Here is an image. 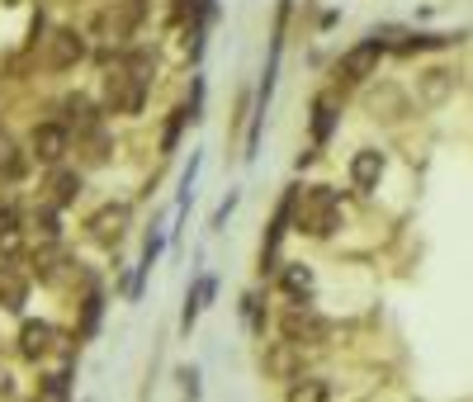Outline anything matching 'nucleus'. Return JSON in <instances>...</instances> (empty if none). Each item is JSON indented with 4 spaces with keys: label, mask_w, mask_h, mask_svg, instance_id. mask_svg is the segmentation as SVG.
I'll use <instances>...</instances> for the list:
<instances>
[{
    "label": "nucleus",
    "mask_w": 473,
    "mask_h": 402,
    "mask_svg": "<svg viewBox=\"0 0 473 402\" xmlns=\"http://www.w3.org/2000/svg\"><path fill=\"white\" fill-rule=\"evenodd\" d=\"M66 151H72V128H66L62 119H48V123H38V128L29 133V157H34V161L62 166Z\"/></svg>",
    "instance_id": "f03ea898"
},
{
    "label": "nucleus",
    "mask_w": 473,
    "mask_h": 402,
    "mask_svg": "<svg viewBox=\"0 0 473 402\" xmlns=\"http://www.w3.org/2000/svg\"><path fill=\"white\" fill-rule=\"evenodd\" d=\"M123 223H128V209H123V204H105V209L90 218V237L100 246H114L123 237Z\"/></svg>",
    "instance_id": "1a4fd4ad"
},
{
    "label": "nucleus",
    "mask_w": 473,
    "mask_h": 402,
    "mask_svg": "<svg viewBox=\"0 0 473 402\" xmlns=\"http://www.w3.org/2000/svg\"><path fill=\"white\" fill-rule=\"evenodd\" d=\"M29 228L38 232V242H43V246H58V237H62V228H58V213H52V209L34 213V218H29Z\"/></svg>",
    "instance_id": "a211bd4d"
},
{
    "label": "nucleus",
    "mask_w": 473,
    "mask_h": 402,
    "mask_svg": "<svg viewBox=\"0 0 473 402\" xmlns=\"http://www.w3.org/2000/svg\"><path fill=\"white\" fill-rule=\"evenodd\" d=\"M384 58V38L374 34V38H365L360 48H351L345 58L337 62V81H345V86H355V81H365L369 72H374V62Z\"/></svg>",
    "instance_id": "39448f33"
},
{
    "label": "nucleus",
    "mask_w": 473,
    "mask_h": 402,
    "mask_svg": "<svg viewBox=\"0 0 473 402\" xmlns=\"http://www.w3.org/2000/svg\"><path fill=\"white\" fill-rule=\"evenodd\" d=\"M143 100H147V81H137L128 66L109 72V81H105V104L114 109V114H137Z\"/></svg>",
    "instance_id": "7ed1b4c3"
},
{
    "label": "nucleus",
    "mask_w": 473,
    "mask_h": 402,
    "mask_svg": "<svg viewBox=\"0 0 473 402\" xmlns=\"http://www.w3.org/2000/svg\"><path fill=\"white\" fill-rule=\"evenodd\" d=\"M86 58V34L81 29H58L48 38V66L52 72H66V66H76Z\"/></svg>",
    "instance_id": "423d86ee"
},
{
    "label": "nucleus",
    "mask_w": 473,
    "mask_h": 402,
    "mask_svg": "<svg viewBox=\"0 0 473 402\" xmlns=\"http://www.w3.org/2000/svg\"><path fill=\"white\" fill-rule=\"evenodd\" d=\"M52 351V327L48 322H24L19 327V355L24 359H38Z\"/></svg>",
    "instance_id": "f8f14e48"
},
{
    "label": "nucleus",
    "mask_w": 473,
    "mask_h": 402,
    "mask_svg": "<svg viewBox=\"0 0 473 402\" xmlns=\"http://www.w3.org/2000/svg\"><path fill=\"white\" fill-rule=\"evenodd\" d=\"M24 237V218L15 204H0V251H15Z\"/></svg>",
    "instance_id": "2eb2a0df"
},
{
    "label": "nucleus",
    "mask_w": 473,
    "mask_h": 402,
    "mask_svg": "<svg viewBox=\"0 0 473 402\" xmlns=\"http://www.w3.org/2000/svg\"><path fill=\"white\" fill-rule=\"evenodd\" d=\"M454 90V72L450 66H426L422 76H416V100L422 104H445Z\"/></svg>",
    "instance_id": "6e6552de"
},
{
    "label": "nucleus",
    "mask_w": 473,
    "mask_h": 402,
    "mask_svg": "<svg viewBox=\"0 0 473 402\" xmlns=\"http://www.w3.org/2000/svg\"><path fill=\"white\" fill-rule=\"evenodd\" d=\"M294 223H299V232H308V237H331V232L341 228V194L331 189V185L303 189Z\"/></svg>",
    "instance_id": "f257e3e1"
},
{
    "label": "nucleus",
    "mask_w": 473,
    "mask_h": 402,
    "mask_svg": "<svg viewBox=\"0 0 473 402\" xmlns=\"http://www.w3.org/2000/svg\"><path fill=\"white\" fill-rule=\"evenodd\" d=\"M331 123H337V114H331V100L322 95V100L313 104V143L322 147L327 143V133H331Z\"/></svg>",
    "instance_id": "6ab92c4d"
},
{
    "label": "nucleus",
    "mask_w": 473,
    "mask_h": 402,
    "mask_svg": "<svg viewBox=\"0 0 473 402\" xmlns=\"http://www.w3.org/2000/svg\"><path fill=\"white\" fill-rule=\"evenodd\" d=\"M100 294H90L86 298V317H81V336H95V322H100Z\"/></svg>",
    "instance_id": "412c9836"
},
{
    "label": "nucleus",
    "mask_w": 473,
    "mask_h": 402,
    "mask_svg": "<svg viewBox=\"0 0 473 402\" xmlns=\"http://www.w3.org/2000/svg\"><path fill=\"white\" fill-rule=\"evenodd\" d=\"M280 289L294 298V308H313V270H308V266L289 260V266L280 270Z\"/></svg>",
    "instance_id": "9d476101"
},
{
    "label": "nucleus",
    "mask_w": 473,
    "mask_h": 402,
    "mask_svg": "<svg viewBox=\"0 0 473 402\" xmlns=\"http://www.w3.org/2000/svg\"><path fill=\"white\" fill-rule=\"evenodd\" d=\"M48 199H52V209H66V204H76V194H81V175L76 171H52L48 180Z\"/></svg>",
    "instance_id": "ddd939ff"
},
{
    "label": "nucleus",
    "mask_w": 473,
    "mask_h": 402,
    "mask_svg": "<svg viewBox=\"0 0 473 402\" xmlns=\"http://www.w3.org/2000/svg\"><path fill=\"white\" fill-rule=\"evenodd\" d=\"M185 119H194L190 109H175V114H171V123H166V133H161V147H166V151L175 147V137H180V128H185Z\"/></svg>",
    "instance_id": "aec40b11"
},
{
    "label": "nucleus",
    "mask_w": 473,
    "mask_h": 402,
    "mask_svg": "<svg viewBox=\"0 0 473 402\" xmlns=\"http://www.w3.org/2000/svg\"><path fill=\"white\" fill-rule=\"evenodd\" d=\"M24 166H29V157H24V151L10 143L5 133H0V175H5V180H19V175H24Z\"/></svg>",
    "instance_id": "f3484780"
},
{
    "label": "nucleus",
    "mask_w": 473,
    "mask_h": 402,
    "mask_svg": "<svg viewBox=\"0 0 473 402\" xmlns=\"http://www.w3.org/2000/svg\"><path fill=\"white\" fill-rule=\"evenodd\" d=\"M327 336H331V327L313 308H294V313L284 317V341L294 345V351H303V345L317 351V345H327Z\"/></svg>",
    "instance_id": "20e7f679"
},
{
    "label": "nucleus",
    "mask_w": 473,
    "mask_h": 402,
    "mask_svg": "<svg viewBox=\"0 0 473 402\" xmlns=\"http://www.w3.org/2000/svg\"><path fill=\"white\" fill-rule=\"evenodd\" d=\"M284 402H331V388H327V379H294L289 383V393H284Z\"/></svg>",
    "instance_id": "4468645a"
},
{
    "label": "nucleus",
    "mask_w": 473,
    "mask_h": 402,
    "mask_svg": "<svg viewBox=\"0 0 473 402\" xmlns=\"http://www.w3.org/2000/svg\"><path fill=\"white\" fill-rule=\"evenodd\" d=\"M143 15H147V0H123L119 15H114V38H133V29L143 24Z\"/></svg>",
    "instance_id": "dca6fc26"
},
{
    "label": "nucleus",
    "mask_w": 473,
    "mask_h": 402,
    "mask_svg": "<svg viewBox=\"0 0 473 402\" xmlns=\"http://www.w3.org/2000/svg\"><path fill=\"white\" fill-rule=\"evenodd\" d=\"M24 303H29V274L19 266H0V308L19 313Z\"/></svg>",
    "instance_id": "9b49d317"
},
{
    "label": "nucleus",
    "mask_w": 473,
    "mask_h": 402,
    "mask_svg": "<svg viewBox=\"0 0 473 402\" xmlns=\"http://www.w3.org/2000/svg\"><path fill=\"white\" fill-rule=\"evenodd\" d=\"M379 175H384V151L360 147L355 157H351V185L360 194H374V189H379Z\"/></svg>",
    "instance_id": "0eeeda50"
}]
</instances>
